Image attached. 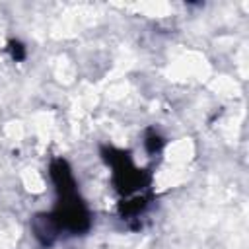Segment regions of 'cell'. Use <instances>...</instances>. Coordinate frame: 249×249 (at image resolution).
<instances>
[{"label": "cell", "instance_id": "3", "mask_svg": "<svg viewBox=\"0 0 249 249\" xmlns=\"http://www.w3.org/2000/svg\"><path fill=\"white\" fill-rule=\"evenodd\" d=\"M163 144H165V140L160 136V132H158V130L150 128V130L146 132V140H144V146H146V150H148L150 154H158V152L163 148Z\"/></svg>", "mask_w": 249, "mask_h": 249}, {"label": "cell", "instance_id": "4", "mask_svg": "<svg viewBox=\"0 0 249 249\" xmlns=\"http://www.w3.org/2000/svg\"><path fill=\"white\" fill-rule=\"evenodd\" d=\"M8 49H10V53H12V58H14V60H23V58H25V47H23L21 43L12 41Z\"/></svg>", "mask_w": 249, "mask_h": 249}, {"label": "cell", "instance_id": "2", "mask_svg": "<svg viewBox=\"0 0 249 249\" xmlns=\"http://www.w3.org/2000/svg\"><path fill=\"white\" fill-rule=\"evenodd\" d=\"M103 160L111 167V181L119 193L121 220H138L152 202V173L148 169H140L132 161L130 152L121 148L105 146Z\"/></svg>", "mask_w": 249, "mask_h": 249}, {"label": "cell", "instance_id": "1", "mask_svg": "<svg viewBox=\"0 0 249 249\" xmlns=\"http://www.w3.org/2000/svg\"><path fill=\"white\" fill-rule=\"evenodd\" d=\"M56 191V202L51 212L37 214L31 222L33 235L41 245H53L60 235H82L91 226V214L80 196L76 177L66 160L56 158L49 167Z\"/></svg>", "mask_w": 249, "mask_h": 249}]
</instances>
